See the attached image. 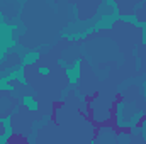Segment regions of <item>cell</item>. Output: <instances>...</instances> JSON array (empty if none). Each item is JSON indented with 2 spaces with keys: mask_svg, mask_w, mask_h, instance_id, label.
Segmentation results:
<instances>
[{
  "mask_svg": "<svg viewBox=\"0 0 146 144\" xmlns=\"http://www.w3.org/2000/svg\"><path fill=\"white\" fill-rule=\"evenodd\" d=\"M145 122H146V115H143V117H139V120L134 124V129H141L143 126H145Z\"/></svg>",
  "mask_w": 146,
  "mask_h": 144,
  "instance_id": "6da1fadb",
  "label": "cell"
}]
</instances>
